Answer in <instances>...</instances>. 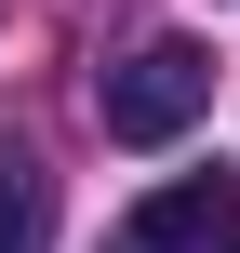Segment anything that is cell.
Here are the masks:
<instances>
[{"instance_id":"obj_1","label":"cell","mask_w":240,"mask_h":253,"mask_svg":"<svg viewBox=\"0 0 240 253\" xmlns=\"http://www.w3.org/2000/svg\"><path fill=\"white\" fill-rule=\"evenodd\" d=\"M200 107H214V53H200V40H134V53L107 67V93H94L107 147H174Z\"/></svg>"},{"instance_id":"obj_2","label":"cell","mask_w":240,"mask_h":253,"mask_svg":"<svg viewBox=\"0 0 240 253\" xmlns=\"http://www.w3.org/2000/svg\"><path fill=\"white\" fill-rule=\"evenodd\" d=\"M120 253H240V187H227V173H174V187H147L134 227H120Z\"/></svg>"},{"instance_id":"obj_3","label":"cell","mask_w":240,"mask_h":253,"mask_svg":"<svg viewBox=\"0 0 240 253\" xmlns=\"http://www.w3.org/2000/svg\"><path fill=\"white\" fill-rule=\"evenodd\" d=\"M0 253H53V173L0 160Z\"/></svg>"}]
</instances>
